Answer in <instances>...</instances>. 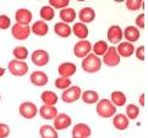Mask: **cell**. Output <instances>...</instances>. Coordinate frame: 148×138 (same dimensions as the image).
I'll return each mask as SVG.
<instances>
[{
	"label": "cell",
	"mask_w": 148,
	"mask_h": 138,
	"mask_svg": "<svg viewBox=\"0 0 148 138\" xmlns=\"http://www.w3.org/2000/svg\"><path fill=\"white\" fill-rule=\"evenodd\" d=\"M54 32L56 36L61 37V38H67V37L71 36V27L69 25L64 23V22H58L54 26Z\"/></svg>",
	"instance_id": "obj_23"
},
{
	"label": "cell",
	"mask_w": 148,
	"mask_h": 138,
	"mask_svg": "<svg viewBox=\"0 0 148 138\" xmlns=\"http://www.w3.org/2000/svg\"><path fill=\"white\" fill-rule=\"evenodd\" d=\"M39 135L42 138H59L58 131L50 125H44L39 128Z\"/></svg>",
	"instance_id": "obj_26"
},
{
	"label": "cell",
	"mask_w": 148,
	"mask_h": 138,
	"mask_svg": "<svg viewBox=\"0 0 148 138\" xmlns=\"http://www.w3.org/2000/svg\"><path fill=\"white\" fill-rule=\"evenodd\" d=\"M70 1L69 0H49V6L53 9H65L69 6Z\"/></svg>",
	"instance_id": "obj_35"
},
{
	"label": "cell",
	"mask_w": 148,
	"mask_h": 138,
	"mask_svg": "<svg viewBox=\"0 0 148 138\" xmlns=\"http://www.w3.org/2000/svg\"><path fill=\"white\" fill-rule=\"evenodd\" d=\"M123 36L125 37V39L127 40L129 43L132 44V43H135V42H137L140 39L141 33H140L138 28L135 27V26H127V27L125 28Z\"/></svg>",
	"instance_id": "obj_18"
},
{
	"label": "cell",
	"mask_w": 148,
	"mask_h": 138,
	"mask_svg": "<svg viewBox=\"0 0 148 138\" xmlns=\"http://www.w3.org/2000/svg\"><path fill=\"white\" fill-rule=\"evenodd\" d=\"M71 118L67 114H58L55 116V119H54V128L56 131H59V130H66L69 128V127L71 126Z\"/></svg>",
	"instance_id": "obj_10"
},
{
	"label": "cell",
	"mask_w": 148,
	"mask_h": 138,
	"mask_svg": "<svg viewBox=\"0 0 148 138\" xmlns=\"http://www.w3.org/2000/svg\"><path fill=\"white\" fill-rule=\"evenodd\" d=\"M0 99H1V97H0Z\"/></svg>",
	"instance_id": "obj_43"
},
{
	"label": "cell",
	"mask_w": 148,
	"mask_h": 138,
	"mask_svg": "<svg viewBox=\"0 0 148 138\" xmlns=\"http://www.w3.org/2000/svg\"><path fill=\"white\" fill-rule=\"evenodd\" d=\"M59 15H60L61 21H62L64 23H66V25L73 22V21H75V18H76V11H75L73 9H71V8H65V9H62Z\"/></svg>",
	"instance_id": "obj_24"
},
{
	"label": "cell",
	"mask_w": 148,
	"mask_h": 138,
	"mask_svg": "<svg viewBox=\"0 0 148 138\" xmlns=\"http://www.w3.org/2000/svg\"><path fill=\"white\" fill-rule=\"evenodd\" d=\"M92 50V44L88 40H78L73 46V54L76 57L84 59L88 54H91Z\"/></svg>",
	"instance_id": "obj_6"
},
{
	"label": "cell",
	"mask_w": 148,
	"mask_h": 138,
	"mask_svg": "<svg viewBox=\"0 0 148 138\" xmlns=\"http://www.w3.org/2000/svg\"><path fill=\"white\" fill-rule=\"evenodd\" d=\"M40 99L43 102V105H51V107H55V104L58 103V95L51 92V91H45L42 93Z\"/></svg>",
	"instance_id": "obj_25"
},
{
	"label": "cell",
	"mask_w": 148,
	"mask_h": 138,
	"mask_svg": "<svg viewBox=\"0 0 148 138\" xmlns=\"http://www.w3.org/2000/svg\"><path fill=\"white\" fill-rule=\"evenodd\" d=\"M145 46L143 45H141V46H138L137 49H135V54H136V57L138 60H141V61H145V57H146V55H145Z\"/></svg>",
	"instance_id": "obj_38"
},
{
	"label": "cell",
	"mask_w": 148,
	"mask_h": 138,
	"mask_svg": "<svg viewBox=\"0 0 148 138\" xmlns=\"http://www.w3.org/2000/svg\"><path fill=\"white\" fill-rule=\"evenodd\" d=\"M71 32L75 34L78 39H86L88 37V28L86 25H83L81 22H76L73 23V27L71 28Z\"/></svg>",
	"instance_id": "obj_22"
},
{
	"label": "cell",
	"mask_w": 148,
	"mask_h": 138,
	"mask_svg": "<svg viewBox=\"0 0 148 138\" xmlns=\"http://www.w3.org/2000/svg\"><path fill=\"white\" fill-rule=\"evenodd\" d=\"M91 135H92L91 127L86 124H77L73 126V128H72V137L88 138V137H91Z\"/></svg>",
	"instance_id": "obj_16"
},
{
	"label": "cell",
	"mask_w": 148,
	"mask_h": 138,
	"mask_svg": "<svg viewBox=\"0 0 148 138\" xmlns=\"http://www.w3.org/2000/svg\"><path fill=\"white\" fill-rule=\"evenodd\" d=\"M12 54L15 56V59L18 60V61H23L27 59V56H28V50H27V48L26 46H22V45H20V46H16L14 49L12 51Z\"/></svg>",
	"instance_id": "obj_31"
},
{
	"label": "cell",
	"mask_w": 148,
	"mask_h": 138,
	"mask_svg": "<svg viewBox=\"0 0 148 138\" xmlns=\"http://www.w3.org/2000/svg\"><path fill=\"white\" fill-rule=\"evenodd\" d=\"M107 37H108V40L112 44H119L120 40L123 39V29H121L120 26L114 25L112 27H109Z\"/></svg>",
	"instance_id": "obj_13"
},
{
	"label": "cell",
	"mask_w": 148,
	"mask_h": 138,
	"mask_svg": "<svg viewBox=\"0 0 148 138\" xmlns=\"http://www.w3.org/2000/svg\"><path fill=\"white\" fill-rule=\"evenodd\" d=\"M116 51H118L120 57H130L135 53V46L134 44L129 43V42H123V43L118 44Z\"/></svg>",
	"instance_id": "obj_15"
},
{
	"label": "cell",
	"mask_w": 148,
	"mask_h": 138,
	"mask_svg": "<svg viewBox=\"0 0 148 138\" xmlns=\"http://www.w3.org/2000/svg\"><path fill=\"white\" fill-rule=\"evenodd\" d=\"M140 114V109L135 104H129L126 108V118L129 120H136Z\"/></svg>",
	"instance_id": "obj_32"
},
{
	"label": "cell",
	"mask_w": 148,
	"mask_h": 138,
	"mask_svg": "<svg viewBox=\"0 0 148 138\" xmlns=\"http://www.w3.org/2000/svg\"><path fill=\"white\" fill-rule=\"evenodd\" d=\"M72 138H83V137H72Z\"/></svg>",
	"instance_id": "obj_42"
},
{
	"label": "cell",
	"mask_w": 148,
	"mask_h": 138,
	"mask_svg": "<svg viewBox=\"0 0 148 138\" xmlns=\"http://www.w3.org/2000/svg\"><path fill=\"white\" fill-rule=\"evenodd\" d=\"M96 110H97V114L103 119L113 118L116 114V107H114L113 103L109 99H99Z\"/></svg>",
	"instance_id": "obj_1"
},
{
	"label": "cell",
	"mask_w": 148,
	"mask_h": 138,
	"mask_svg": "<svg viewBox=\"0 0 148 138\" xmlns=\"http://www.w3.org/2000/svg\"><path fill=\"white\" fill-rule=\"evenodd\" d=\"M136 26H137L138 28H142V29L146 27V15H145L143 12L140 14V15L136 17Z\"/></svg>",
	"instance_id": "obj_37"
},
{
	"label": "cell",
	"mask_w": 148,
	"mask_h": 138,
	"mask_svg": "<svg viewBox=\"0 0 148 138\" xmlns=\"http://www.w3.org/2000/svg\"><path fill=\"white\" fill-rule=\"evenodd\" d=\"M130 124V120L126 118V115L124 114H115L114 119H113V125L116 130L119 131H124L129 127Z\"/></svg>",
	"instance_id": "obj_20"
},
{
	"label": "cell",
	"mask_w": 148,
	"mask_h": 138,
	"mask_svg": "<svg viewBox=\"0 0 148 138\" xmlns=\"http://www.w3.org/2000/svg\"><path fill=\"white\" fill-rule=\"evenodd\" d=\"M8 70L11 75L16 77H21V76H25L28 72V65L25 61L11 60L8 65Z\"/></svg>",
	"instance_id": "obj_3"
},
{
	"label": "cell",
	"mask_w": 148,
	"mask_h": 138,
	"mask_svg": "<svg viewBox=\"0 0 148 138\" xmlns=\"http://www.w3.org/2000/svg\"><path fill=\"white\" fill-rule=\"evenodd\" d=\"M31 59H32V62L36 66L42 67V66H45L49 62V54L43 49H38L32 53Z\"/></svg>",
	"instance_id": "obj_9"
},
{
	"label": "cell",
	"mask_w": 148,
	"mask_h": 138,
	"mask_svg": "<svg viewBox=\"0 0 148 138\" xmlns=\"http://www.w3.org/2000/svg\"><path fill=\"white\" fill-rule=\"evenodd\" d=\"M143 6V1L142 0H126V8L130 11H137Z\"/></svg>",
	"instance_id": "obj_34"
},
{
	"label": "cell",
	"mask_w": 148,
	"mask_h": 138,
	"mask_svg": "<svg viewBox=\"0 0 148 138\" xmlns=\"http://www.w3.org/2000/svg\"><path fill=\"white\" fill-rule=\"evenodd\" d=\"M29 81L32 84L37 87H43L48 83L49 78H48V75L43 71H34L31 73V77H29Z\"/></svg>",
	"instance_id": "obj_12"
},
{
	"label": "cell",
	"mask_w": 148,
	"mask_h": 138,
	"mask_svg": "<svg viewBox=\"0 0 148 138\" xmlns=\"http://www.w3.org/2000/svg\"><path fill=\"white\" fill-rule=\"evenodd\" d=\"M11 34L15 39L17 40H25L27 39L31 34V27L27 25H18L15 23L11 27Z\"/></svg>",
	"instance_id": "obj_7"
},
{
	"label": "cell",
	"mask_w": 148,
	"mask_h": 138,
	"mask_svg": "<svg viewBox=\"0 0 148 138\" xmlns=\"http://www.w3.org/2000/svg\"><path fill=\"white\" fill-rule=\"evenodd\" d=\"M15 18H16V23H18V25H27L28 26L31 23V21H32V12H31L28 9L21 8L16 11Z\"/></svg>",
	"instance_id": "obj_14"
},
{
	"label": "cell",
	"mask_w": 148,
	"mask_h": 138,
	"mask_svg": "<svg viewBox=\"0 0 148 138\" xmlns=\"http://www.w3.org/2000/svg\"><path fill=\"white\" fill-rule=\"evenodd\" d=\"M39 15H40L42 21H44V22H45V21H51L53 18H54L55 11H54V9L49 6V5H47V6L40 8Z\"/></svg>",
	"instance_id": "obj_30"
},
{
	"label": "cell",
	"mask_w": 148,
	"mask_h": 138,
	"mask_svg": "<svg viewBox=\"0 0 148 138\" xmlns=\"http://www.w3.org/2000/svg\"><path fill=\"white\" fill-rule=\"evenodd\" d=\"M138 100H140V104L142 105V107H145V94H142Z\"/></svg>",
	"instance_id": "obj_40"
},
{
	"label": "cell",
	"mask_w": 148,
	"mask_h": 138,
	"mask_svg": "<svg viewBox=\"0 0 148 138\" xmlns=\"http://www.w3.org/2000/svg\"><path fill=\"white\" fill-rule=\"evenodd\" d=\"M10 135V127L5 124H0V138H6Z\"/></svg>",
	"instance_id": "obj_39"
},
{
	"label": "cell",
	"mask_w": 148,
	"mask_h": 138,
	"mask_svg": "<svg viewBox=\"0 0 148 138\" xmlns=\"http://www.w3.org/2000/svg\"><path fill=\"white\" fill-rule=\"evenodd\" d=\"M70 86H71V79L70 78L58 77L55 79V87L58 89H62V91H65V89H67Z\"/></svg>",
	"instance_id": "obj_33"
},
{
	"label": "cell",
	"mask_w": 148,
	"mask_h": 138,
	"mask_svg": "<svg viewBox=\"0 0 148 138\" xmlns=\"http://www.w3.org/2000/svg\"><path fill=\"white\" fill-rule=\"evenodd\" d=\"M78 18H80L81 23H91L96 18V11L92 8H83L81 9V11L78 12Z\"/></svg>",
	"instance_id": "obj_17"
},
{
	"label": "cell",
	"mask_w": 148,
	"mask_h": 138,
	"mask_svg": "<svg viewBox=\"0 0 148 138\" xmlns=\"http://www.w3.org/2000/svg\"><path fill=\"white\" fill-rule=\"evenodd\" d=\"M4 73H5V68L0 67V77H3V76H4Z\"/></svg>",
	"instance_id": "obj_41"
},
{
	"label": "cell",
	"mask_w": 148,
	"mask_h": 138,
	"mask_svg": "<svg viewBox=\"0 0 148 138\" xmlns=\"http://www.w3.org/2000/svg\"><path fill=\"white\" fill-rule=\"evenodd\" d=\"M81 94H82L81 88L78 86H70L67 89H65V91L62 92L61 98L64 100V103L70 104V103H75L76 100L80 99Z\"/></svg>",
	"instance_id": "obj_4"
},
{
	"label": "cell",
	"mask_w": 148,
	"mask_h": 138,
	"mask_svg": "<svg viewBox=\"0 0 148 138\" xmlns=\"http://www.w3.org/2000/svg\"><path fill=\"white\" fill-rule=\"evenodd\" d=\"M103 62L107 66H110V67L118 66L120 64V56L118 54V51H116L115 46H109L108 48L107 53L103 55Z\"/></svg>",
	"instance_id": "obj_8"
},
{
	"label": "cell",
	"mask_w": 148,
	"mask_h": 138,
	"mask_svg": "<svg viewBox=\"0 0 148 138\" xmlns=\"http://www.w3.org/2000/svg\"><path fill=\"white\" fill-rule=\"evenodd\" d=\"M11 26V20L6 15H0V29H8Z\"/></svg>",
	"instance_id": "obj_36"
},
{
	"label": "cell",
	"mask_w": 148,
	"mask_h": 138,
	"mask_svg": "<svg viewBox=\"0 0 148 138\" xmlns=\"http://www.w3.org/2000/svg\"><path fill=\"white\" fill-rule=\"evenodd\" d=\"M76 70L77 67L72 62H62L58 67V72H59L60 77H65V78H70L72 75H75Z\"/></svg>",
	"instance_id": "obj_11"
},
{
	"label": "cell",
	"mask_w": 148,
	"mask_h": 138,
	"mask_svg": "<svg viewBox=\"0 0 148 138\" xmlns=\"http://www.w3.org/2000/svg\"><path fill=\"white\" fill-rule=\"evenodd\" d=\"M108 44H107V42H104V40H98L94 43L93 45V54L96 55V56H103L105 53H107L108 50Z\"/></svg>",
	"instance_id": "obj_29"
},
{
	"label": "cell",
	"mask_w": 148,
	"mask_h": 138,
	"mask_svg": "<svg viewBox=\"0 0 148 138\" xmlns=\"http://www.w3.org/2000/svg\"><path fill=\"white\" fill-rule=\"evenodd\" d=\"M58 114H59L58 113V109L55 107H51V105H43L39 109L40 118L44 120H54Z\"/></svg>",
	"instance_id": "obj_21"
},
{
	"label": "cell",
	"mask_w": 148,
	"mask_h": 138,
	"mask_svg": "<svg viewBox=\"0 0 148 138\" xmlns=\"http://www.w3.org/2000/svg\"><path fill=\"white\" fill-rule=\"evenodd\" d=\"M81 99L86 104H96L99 100V94L96 91H86L81 94Z\"/></svg>",
	"instance_id": "obj_27"
},
{
	"label": "cell",
	"mask_w": 148,
	"mask_h": 138,
	"mask_svg": "<svg viewBox=\"0 0 148 138\" xmlns=\"http://www.w3.org/2000/svg\"><path fill=\"white\" fill-rule=\"evenodd\" d=\"M102 67V60L94 54H88L82 60V68L84 72L88 73H96Z\"/></svg>",
	"instance_id": "obj_2"
},
{
	"label": "cell",
	"mask_w": 148,
	"mask_h": 138,
	"mask_svg": "<svg viewBox=\"0 0 148 138\" xmlns=\"http://www.w3.org/2000/svg\"><path fill=\"white\" fill-rule=\"evenodd\" d=\"M31 32L34 33L36 36H39V37H43L49 32V26L44 21H36V22L32 25L31 27Z\"/></svg>",
	"instance_id": "obj_19"
},
{
	"label": "cell",
	"mask_w": 148,
	"mask_h": 138,
	"mask_svg": "<svg viewBox=\"0 0 148 138\" xmlns=\"http://www.w3.org/2000/svg\"><path fill=\"white\" fill-rule=\"evenodd\" d=\"M110 102L113 103L114 107H124L126 104V95L123 92L115 91L112 93V99H110Z\"/></svg>",
	"instance_id": "obj_28"
},
{
	"label": "cell",
	"mask_w": 148,
	"mask_h": 138,
	"mask_svg": "<svg viewBox=\"0 0 148 138\" xmlns=\"http://www.w3.org/2000/svg\"><path fill=\"white\" fill-rule=\"evenodd\" d=\"M18 111H20V115L22 116L23 119L31 120V119L36 118L37 113H38V108H37L36 104L32 102H23L20 105Z\"/></svg>",
	"instance_id": "obj_5"
}]
</instances>
